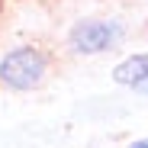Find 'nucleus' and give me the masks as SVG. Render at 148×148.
<instances>
[{
  "label": "nucleus",
  "mask_w": 148,
  "mask_h": 148,
  "mask_svg": "<svg viewBox=\"0 0 148 148\" xmlns=\"http://www.w3.org/2000/svg\"><path fill=\"white\" fill-rule=\"evenodd\" d=\"M45 77V58L36 48H16L0 61V81L13 90H32Z\"/></svg>",
  "instance_id": "1"
},
{
  "label": "nucleus",
  "mask_w": 148,
  "mask_h": 148,
  "mask_svg": "<svg viewBox=\"0 0 148 148\" xmlns=\"http://www.w3.org/2000/svg\"><path fill=\"white\" fill-rule=\"evenodd\" d=\"M122 39V26L119 23H100V19H87L77 23L71 29V45L77 48L81 55H97V52H106L116 42Z\"/></svg>",
  "instance_id": "2"
},
{
  "label": "nucleus",
  "mask_w": 148,
  "mask_h": 148,
  "mask_svg": "<svg viewBox=\"0 0 148 148\" xmlns=\"http://www.w3.org/2000/svg\"><path fill=\"white\" fill-rule=\"evenodd\" d=\"M113 77H116L119 84H129V87H135L138 81H145V77H148V52L126 58V61L113 71Z\"/></svg>",
  "instance_id": "3"
},
{
  "label": "nucleus",
  "mask_w": 148,
  "mask_h": 148,
  "mask_svg": "<svg viewBox=\"0 0 148 148\" xmlns=\"http://www.w3.org/2000/svg\"><path fill=\"white\" fill-rule=\"evenodd\" d=\"M135 90H142V93H148V77H145V81H138V84H135Z\"/></svg>",
  "instance_id": "4"
},
{
  "label": "nucleus",
  "mask_w": 148,
  "mask_h": 148,
  "mask_svg": "<svg viewBox=\"0 0 148 148\" xmlns=\"http://www.w3.org/2000/svg\"><path fill=\"white\" fill-rule=\"evenodd\" d=\"M132 148H148V142H135V145H132Z\"/></svg>",
  "instance_id": "5"
}]
</instances>
